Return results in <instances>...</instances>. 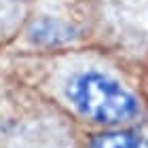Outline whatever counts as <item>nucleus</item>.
<instances>
[{"label": "nucleus", "instance_id": "obj_1", "mask_svg": "<svg viewBox=\"0 0 148 148\" xmlns=\"http://www.w3.org/2000/svg\"><path fill=\"white\" fill-rule=\"evenodd\" d=\"M0 68L45 93L80 129L119 127L148 114L142 74L93 45L49 53L0 51Z\"/></svg>", "mask_w": 148, "mask_h": 148}, {"label": "nucleus", "instance_id": "obj_2", "mask_svg": "<svg viewBox=\"0 0 148 148\" xmlns=\"http://www.w3.org/2000/svg\"><path fill=\"white\" fill-rule=\"evenodd\" d=\"M0 148H83V131L45 93L0 68Z\"/></svg>", "mask_w": 148, "mask_h": 148}, {"label": "nucleus", "instance_id": "obj_3", "mask_svg": "<svg viewBox=\"0 0 148 148\" xmlns=\"http://www.w3.org/2000/svg\"><path fill=\"white\" fill-rule=\"evenodd\" d=\"M87 45L119 55L140 74L148 70V0H80Z\"/></svg>", "mask_w": 148, "mask_h": 148}, {"label": "nucleus", "instance_id": "obj_4", "mask_svg": "<svg viewBox=\"0 0 148 148\" xmlns=\"http://www.w3.org/2000/svg\"><path fill=\"white\" fill-rule=\"evenodd\" d=\"M87 45L80 0H30L23 23L0 51L49 53Z\"/></svg>", "mask_w": 148, "mask_h": 148}, {"label": "nucleus", "instance_id": "obj_5", "mask_svg": "<svg viewBox=\"0 0 148 148\" xmlns=\"http://www.w3.org/2000/svg\"><path fill=\"white\" fill-rule=\"evenodd\" d=\"M83 148H148V114L119 127L83 129Z\"/></svg>", "mask_w": 148, "mask_h": 148}, {"label": "nucleus", "instance_id": "obj_6", "mask_svg": "<svg viewBox=\"0 0 148 148\" xmlns=\"http://www.w3.org/2000/svg\"><path fill=\"white\" fill-rule=\"evenodd\" d=\"M28 4L30 0H0V49L17 34L28 13Z\"/></svg>", "mask_w": 148, "mask_h": 148}, {"label": "nucleus", "instance_id": "obj_7", "mask_svg": "<svg viewBox=\"0 0 148 148\" xmlns=\"http://www.w3.org/2000/svg\"><path fill=\"white\" fill-rule=\"evenodd\" d=\"M142 87H144V93H146V97H148V70L142 74Z\"/></svg>", "mask_w": 148, "mask_h": 148}]
</instances>
